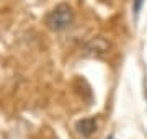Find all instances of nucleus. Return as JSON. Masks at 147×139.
I'll list each match as a JSON object with an SVG mask.
<instances>
[{"label":"nucleus","instance_id":"obj_1","mask_svg":"<svg viewBox=\"0 0 147 139\" xmlns=\"http://www.w3.org/2000/svg\"><path fill=\"white\" fill-rule=\"evenodd\" d=\"M74 20H75L74 8L69 3L62 2L57 3L51 11H47V15L44 16V25L51 31H64L72 25Z\"/></svg>","mask_w":147,"mask_h":139},{"label":"nucleus","instance_id":"obj_2","mask_svg":"<svg viewBox=\"0 0 147 139\" xmlns=\"http://www.w3.org/2000/svg\"><path fill=\"white\" fill-rule=\"evenodd\" d=\"M111 44L110 41L103 36H96L93 39H90L84 48V57H100L103 54H106L110 51Z\"/></svg>","mask_w":147,"mask_h":139},{"label":"nucleus","instance_id":"obj_3","mask_svg":"<svg viewBox=\"0 0 147 139\" xmlns=\"http://www.w3.org/2000/svg\"><path fill=\"white\" fill-rule=\"evenodd\" d=\"M77 133L82 136V138H90L92 134L96 131V119L95 118H82L80 121H77Z\"/></svg>","mask_w":147,"mask_h":139},{"label":"nucleus","instance_id":"obj_4","mask_svg":"<svg viewBox=\"0 0 147 139\" xmlns=\"http://www.w3.org/2000/svg\"><path fill=\"white\" fill-rule=\"evenodd\" d=\"M142 5H144V0H132V13H134V16L139 15Z\"/></svg>","mask_w":147,"mask_h":139},{"label":"nucleus","instance_id":"obj_5","mask_svg":"<svg viewBox=\"0 0 147 139\" xmlns=\"http://www.w3.org/2000/svg\"><path fill=\"white\" fill-rule=\"evenodd\" d=\"M108 139H113V136H110V138H108Z\"/></svg>","mask_w":147,"mask_h":139},{"label":"nucleus","instance_id":"obj_6","mask_svg":"<svg viewBox=\"0 0 147 139\" xmlns=\"http://www.w3.org/2000/svg\"><path fill=\"white\" fill-rule=\"evenodd\" d=\"M103 2H110V0H103Z\"/></svg>","mask_w":147,"mask_h":139}]
</instances>
